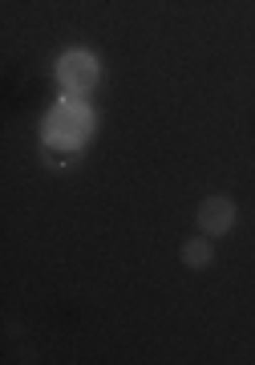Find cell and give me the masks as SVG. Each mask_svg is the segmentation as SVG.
<instances>
[{
    "mask_svg": "<svg viewBox=\"0 0 255 365\" xmlns=\"http://www.w3.org/2000/svg\"><path fill=\"white\" fill-rule=\"evenodd\" d=\"M194 223L203 227V235H227L231 227H235V203H231L227 195H207L203 203H199V215H194Z\"/></svg>",
    "mask_w": 255,
    "mask_h": 365,
    "instance_id": "obj_3",
    "label": "cell"
},
{
    "mask_svg": "<svg viewBox=\"0 0 255 365\" xmlns=\"http://www.w3.org/2000/svg\"><path fill=\"white\" fill-rule=\"evenodd\" d=\"M93 122H98V118H93L90 106L77 102V98H69V102H61L49 118H45V143L61 146V150H77V146L90 143Z\"/></svg>",
    "mask_w": 255,
    "mask_h": 365,
    "instance_id": "obj_1",
    "label": "cell"
},
{
    "mask_svg": "<svg viewBox=\"0 0 255 365\" xmlns=\"http://www.w3.org/2000/svg\"><path fill=\"white\" fill-rule=\"evenodd\" d=\"M98 57L85 49H69L57 61V81H61V90L69 93V98H81V93H90L93 86H98Z\"/></svg>",
    "mask_w": 255,
    "mask_h": 365,
    "instance_id": "obj_2",
    "label": "cell"
},
{
    "mask_svg": "<svg viewBox=\"0 0 255 365\" xmlns=\"http://www.w3.org/2000/svg\"><path fill=\"white\" fill-rule=\"evenodd\" d=\"M211 256H215V252H211V235H194V240L182 244V264H187V268H207Z\"/></svg>",
    "mask_w": 255,
    "mask_h": 365,
    "instance_id": "obj_4",
    "label": "cell"
}]
</instances>
